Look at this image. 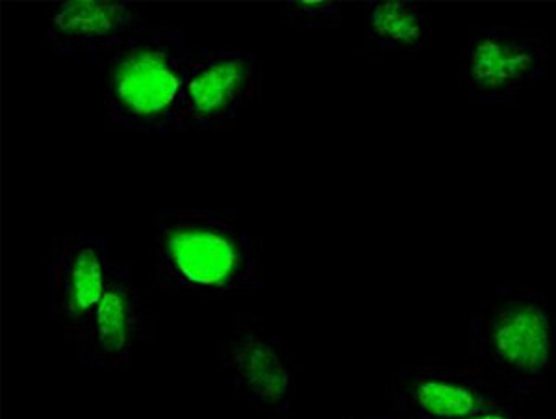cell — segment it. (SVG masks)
<instances>
[{
  "label": "cell",
  "mask_w": 556,
  "mask_h": 419,
  "mask_svg": "<svg viewBox=\"0 0 556 419\" xmlns=\"http://www.w3.org/2000/svg\"><path fill=\"white\" fill-rule=\"evenodd\" d=\"M222 368L247 407L288 419L298 395V368L286 342L256 314H236L222 345Z\"/></svg>",
  "instance_id": "cell-7"
},
{
  "label": "cell",
  "mask_w": 556,
  "mask_h": 419,
  "mask_svg": "<svg viewBox=\"0 0 556 419\" xmlns=\"http://www.w3.org/2000/svg\"><path fill=\"white\" fill-rule=\"evenodd\" d=\"M195 49L182 28L147 23L106 56L108 127L136 134H180L184 84Z\"/></svg>",
  "instance_id": "cell-2"
},
{
  "label": "cell",
  "mask_w": 556,
  "mask_h": 419,
  "mask_svg": "<svg viewBox=\"0 0 556 419\" xmlns=\"http://www.w3.org/2000/svg\"><path fill=\"white\" fill-rule=\"evenodd\" d=\"M262 58L253 49H201L191 60L180 104V134L235 130L241 110L258 101Z\"/></svg>",
  "instance_id": "cell-6"
},
{
  "label": "cell",
  "mask_w": 556,
  "mask_h": 419,
  "mask_svg": "<svg viewBox=\"0 0 556 419\" xmlns=\"http://www.w3.org/2000/svg\"><path fill=\"white\" fill-rule=\"evenodd\" d=\"M364 43L375 54H417L432 36V17L421 2L375 0L364 2Z\"/></svg>",
  "instance_id": "cell-11"
},
{
  "label": "cell",
  "mask_w": 556,
  "mask_h": 419,
  "mask_svg": "<svg viewBox=\"0 0 556 419\" xmlns=\"http://www.w3.org/2000/svg\"><path fill=\"white\" fill-rule=\"evenodd\" d=\"M285 15L288 23L308 30H330L342 26V4L330 0H291L285 2Z\"/></svg>",
  "instance_id": "cell-12"
},
{
  "label": "cell",
  "mask_w": 556,
  "mask_h": 419,
  "mask_svg": "<svg viewBox=\"0 0 556 419\" xmlns=\"http://www.w3.org/2000/svg\"><path fill=\"white\" fill-rule=\"evenodd\" d=\"M114 256L102 234L51 236L47 262V308L49 316L73 347L80 350L97 306L106 290Z\"/></svg>",
  "instance_id": "cell-8"
},
{
  "label": "cell",
  "mask_w": 556,
  "mask_h": 419,
  "mask_svg": "<svg viewBox=\"0 0 556 419\" xmlns=\"http://www.w3.org/2000/svg\"><path fill=\"white\" fill-rule=\"evenodd\" d=\"M549 73V36L534 26H481L469 36L462 78L477 104H508Z\"/></svg>",
  "instance_id": "cell-5"
},
{
  "label": "cell",
  "mask_w": 556,
  "mask_h": 419,
  "mask_svg": "<svg viewBox=\"0 0 556 419\" xmlns=\"http://www.w3.org/2000/svg\"><path fill=\"white\" fill-rule=\"evenodd\" d=\"M147 23L151 21H147L146 8L138 2H52L45 20L47 45L62 56L106 58Z\"/></svg>",
  "instance_id": "cell-10"
},
{
  "label": "cell",
  "mask_w": 556,
  "mask_h": 419,
  "mask_svg": "<svg viewBox=\"0 0 556 419\" xmlns=\"http://www.w3.org/2000/svg\"><path fill=\"white\" fill-rule=\"evenodd\" d=\"M152 271L164 292L188 297L264 292V240L236 208L154 210Z\"/></svg>",
  "instance_id": "cell-1"
},
{
  "label": "cell",
  "mask_w": 556,
  "mask_h": 419,
  "mask_svg": "<svg viewBox=\"0 0 556 419\" xmlns=\"http://www.w3.org/2000/svg\"><path fill=\"white\" fill-rule=\"evenodd\" d=\"M343 419H395L392 414H388V416H369V418H343Z\"/></svg>",
  "instance_id": "cell-14"
},
{
  "label": "cell",
  "mask_w": 556,
  "mask_h": 419,
  "mask_svg": "<svg viewBox=\"0 0 556 419\" xmlns=\"http://www.w3.org/2000/svg\"><path fill=\"white\" fill-rule=\"evenodd\" d=\"M464 419H534L521 412L519 407L488 408Z\"/></svg>",
  "instance_id": "cell-13"
},
{
  "label": "cell",
  "mask_w": 556,
  "mask_h": 419,
  "mask_svg": "<svg viewBox=\"0 0 556 419\" xmlns=\"http://www.w3.org/2000/svg\"><path fill=\"white\" fill-rule=\"evenodd\" d=\"M479 366L527 397L556 369V312L549 299L523 287H501L469 314Z\"/></svg>",
  "instance_id": "cell-3"
},
{
  "label": "cell",
  "mask_w": 556,
  "mask_h": 419,
  "mask_svg": "<svg viewBox=\"0 0 556 419\" xmlns=\"http://www.w3.org/2000/svg\"><path fill=\"white\" fill-rule=\"evenodd\" d=\"M518 388L482 366L450 368L403 363L388 368V401L395 419H464L488 408L521 407Z\"/></svg>",
  "instance_id": "cell-4"
},
{
  "label": "cell",
  "mask_w": 556,
  "mask_h": 419,
  "mask_svg": "<svg viewBox=\"0 0 556 419\" xmlns=\"http://www.w3.org/2000/svg\"><path fill=\"white\" fill-rule=\"evenodd\" d=\"M152 327L154 314L136 284L132 267L114 258L88 338L75 351L78 368H130L139 345L151 340Z\"/></svg>",
  "instance_id": "cell-9"
}]
</instances>
